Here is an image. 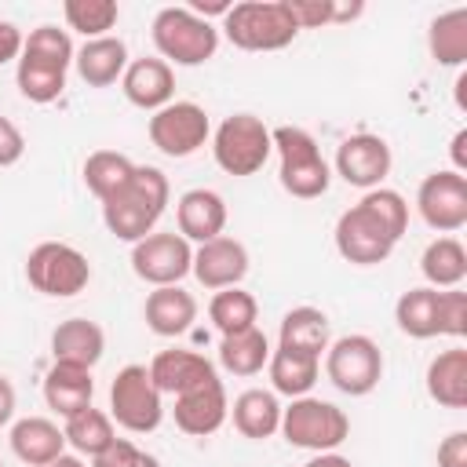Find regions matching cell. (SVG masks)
<instances>
[{"instance_id": "6da1fadb", "label": "cell", "mask_w": 467, "mask_h": 467, "mask_svg": "<svg viewBox=\"0 0 467 467\" xmlns=\"http://www.w3.org/2000/svg\"><path fill=\"white\" fill-rule=\"evenodd\" d=\"M168 197H171L168 175L153 164H135L128 186H120L113 197L102 201V223L117 241L135 244L146 234H153L157 219L168 208Z\"/></svg>"}, {"instance_id": "7a4b0ae2", "label": "cell", "mask_w": 467, "mask_h": 467, "mask_svg": "<svg viewBox=\"0 0 467 467\" xmlns=\"http://www.w3.org/2000/svg\"><path fill=\"white\" fill-rule=\"evenodd\" d=\"M73 40L66 29L58 26H36L18 55V69H15V84L22 91V99L47 106L66 91V73L73 66Z\"/></svg>"}, {"instance_id": "3957f363", "label": "cell", "mask_w": 467, "mask_h": 467, "mask_svg": "<svg viewBox=\"0 0 467 467\" xmlns=\"http://www.w3.org/2000/svg\"><path fill=\"white\" fill-rule=\"evenodd\" d=\"M270 142H274V153L281 161L277 179H281L285 193H292L299 201H314V197H321L328 190L332 168L321 157V146H317V139L310 131L281 124V128L270 131Z\"/></svg>"}, {"instance_id": "277c9868", "label": "cell", "mask_w": 467, "mask_h": 467, "mask_svg": "<svg viewBox=\"0 0 467 467\" xmlns=\"http://www.w3.org/2000/svg\"><path fill=\"white\" fill-rule=\"evenodd\" d=\"M150 36L168 66H204L219 51V29L190 7H161L153 15Z\"/></svg>"}, {"instance_id": "5b68a950", "label": "cell", "mask_w": 467, "mask_h": 467, "mask_svg": "<svg viewBox=\"0 0 467 467\" xmlns=\"http://www.w3.org/2000/svg\"><path fill=\"white\" fill-rule=\"evenodd\" d=\"M223 33L241 51H281L299 36L285 0H241L226 11Z\"/></svg>"}, {"instance_id": "8992f818", "label": "cell", "mask_w": 467, "mask_h": 467, "mask_svg": "<svg viewBox=\"0 0 467 467\" xmlns=\"http://www.w3.org/2000/svg\"><path fill=\"white\" fill-rule=\"evenodd\" d=\"M281 434L288 445L306 452H336L350 438V416L325 398H292L281 409Z\"/></svg>"}, {"instance_id": "52a82bcc", "label": "cell", "mask_w": 467, "mask_h": 467, "mask_svg": "<svg viewBox=\"0 0 467 467\" xmlns=\"http://www.w3.org/2000/svg\"><path fill=\"white\" fill-rule=\"evenodd\" d=\"M270 153V128L255 113H234L212 131V157L226 175H255Z\"/></svg>"}, {"instance_id": "ba28073f", "label": "cell", "mask_w": 467, "mask_h": 467, "mask_svg": "<svg viewBox=\"0 0 467 467\" xmlns=\"http://www.w3.org/2000/svg\"><path fill=\"white\" fill-rule=\"evenodd\" d=\"M26 281L51 299H69L88 288L91 281V263L80 248L66 241H40L26 255Z\"/></svg>"}, {"instance_id": "9c48e42d", "label": "cell", "mask_w": 467, "mask_h": 467, "mask_svg": "<svg viewBox=\"0 0 467 467\" xmlns=\"http://www.w3.org/2000/svg\"><path fill=\"white\" fill-rule=\"evenodd\" d=\"M325 376L339 394H350V398L372 394L379 387V379H383L379 343L372 336H361V332L339 336L325 350Z\"/></svg>"}, {"instance_id": "30bf717a", "label": "cell", "mask_w": 467, "mask_h": 467, "mask_svg": "<svg viewBox=\"0 0 467 467\" xmlns=\"http://www.w3.org/2000/svg\"><path fill=\"white\" fill-rule=\"evenodd\" d=\"M109 420L128 434H150L164 420V394L146 365H124L109 383Z\"/></svg>"}, {"instance_id": "8fae6325", "label": "cell", "mask_w": 467, "mask_h": 467, "mask_svg": "<svg viewBox=\"0 0 467 467\" xmlns=\"http://www.w3.org/2000/svg\"><path fill=\"white\" fill-rule=\"evenodd\" d=\"M146 131H150V142L164 157H190V153H197L212 139V120H208L204 106L175 99L164 109L150 113Z\"/></svg>"}, {"instance_id": "7c38bea8", "label": "cell", "mask_w": 467, "mask_h": 467, "mask_svg": "<svg viewBox=\"0 0 467 467\" xmlns=\"http://www.w3.org/2000/svg\"><path fill=\"white\" fill-rule=\"evenodd\" d=\"M190 263H193V248L179 230H153L131 244V270L139 281L153 288L179 285L190 274Z\"/></svg>"}, {"instance_id": "4fadbf2b", "label": "cell", "mask_w": 467, "mask_h": 467, "mask_svg": "<svg viewBox=\"0 0 467 467\" xmlns=\"http://www.w3.org/2000/svg\"><path fill=\"white\" fill-rule=\"evenodd\" d=\"M332 237H336V252L347 259V263H354V266H379V263H387L390 259V252H394V234L358 201V204H350L339 219H336V230H332Z\"/></svg>"}, {"instance_id": "5bb4252c", "label": "cell", "mask_w": 467, "mask_h": 467, "mask_svg": "<svg viewBox=\"0 0 467 467\" xmlns=\"http://www.w3.org/2000/svg\"><path fill=\"white\" fill-rule=\"evenodd\" d=\"M416 208L431 230H438L441 237H452L456 230L467 226V175L452 168L431 171L416 190Z\"/></svg>"}, {"instance_id": "9a60e30c", "label": "cell", "mask_w": 467, "mask_h": 467, "mask_svg": "<svg viewBox=\"0 0 467 467\" xmlns=\"http://www.w3.org/2000/svg\"><path fill=\"white\" fill-rule=\"evenodd\" d=\"M390 146L387 139L379 135H368V131H358V135H347L339 146H336V175L358 190H376L383 186V179L390 175Z\"/></svg>"}, {"instance_id": "2e32d148", "label": "cell", "mask_w": 467, "mask_h": 467, "mask_svg": "<svg viewBox=\"0 0 467 467\" xmlns=\"http://www.w3.org/2000/svg\"><path fill=\"white\" fill-rule=\"evenodd\" d=\"M171 416H175V427H179L182 434H190V438H208V434H215V431L226 423V416H230V398H226L223 379L215 376V379H204V383H197V387L175 394Z\"/></svg>"}, {"instance_id": "e0dca14e", "label": "cell", "mask_w": 467, "mask_h": 467, "mask_svg": "<svg viewBox=\"0 0 467 467\" xmlns=\"http://www.w3.org/2000/svg\"><path fill=\"white\" fill-rule=\"evenodd\" d=\"M190 274L208 288V292H219V288H237L248 274V248L237 241V237H212L204 244L193 248V263H190Z\"/></svg>"}, {"instance_id": "ac0fdd59", "label": "cell", "mask_w": 467, "mask_h": 467, "mask_svg": "<svg viewBox=\"0 0 467 467\" xmlns=\"http://www.w3.org/2000/svg\"><path fill=\"white\" fill-rule=\"evenodd\" d=\"M120 91L131 106L157 113L175 102V69L164 58H135L120 77Z\"/></svg>"}, {"instance_id": "d6986e66", "label": "cell", "mask_w": 467, "mask_h": 467, "mask_svg": "<svg viewBox=\"0 0 467 467\" xmlns=\"http://www.w3.org/2000/svg\"><path fill=\"white\" fill-rule=\"evenodd\" d=\"M146 368H150L153 387L161 394H171V398L182 394V390H190V387H197V383H204V379H215L219 376L215 365L204 354L186 350V347H171V350L153 354V361Z\"/></svg>"}, {"instance_id": "ffe728a7", "label": "cell", "mask_w": 467, "mask_h": 467, "mask_svg": "<svg viewBox=\"0 0 467 467\" xmlns=\"http://www.w3.org/2000/svg\"><path fill=\"white\" fill-rule=\"evenodd\" d=\"M175 223H179V234L186 241L204 244V241H212L226 230V201L215 190H204V186L186 190L175 204Z\"/></svg>"}, {"instance_id": "44dd1931", "label": "cell", "mask_w": 467, "mask_h": 467, "mask_svg": "<svg viewBox=\"0 0 467 467\" xmlns=\"http://www.w3.org/2000/svg\"><path fill=\"white\" fill-rule=\"evenodd\" d=\"M102 350H106V332L88 317H66L51 332V358L62 365L95 368L102 361Z\"/></svg>"}, {"instance_id": "7402d4cb", "label": "cell", "mask_w": 467, "mask_h": 467, "mask_svg": "<svg viewBox=\"0 0 467 467\" xmlns=\"http://www.w3.org/2000/svg\"><path fill=\"white\" fill-rule=\"evenodd\" d=\"M73 69L88 88H109L128 69V44L120 36L84 40V47H77L73 55Z\"/></svg>"}, {"instance_id": "603a6c76", "label": "cell", "mask_w": 467, "mask_h": 467, "mask_svg": "<svg viewBox=\"0 0 467 467\" xmlns=\"http://www.w3.org/2000/svg\"><path fill=\"white\" fill-rule=\"evenodd\" d=\"M142 317H146L150 332L171 339V336H182L197 321V299H193V292H186L179 285H164L146 296Z\"/></svg>"}, {"instance_id": "cb8c5ba5", "label": "cell", "mask_w": 467, "mask_h": 467, "mask_svg": "<svg viewBox=\"0 0 467 467\" xmlns=\"http://www.w3.org/2000/svg\"><path fill=\"white\" fill-rule=\"evenodd\" d=\"M91 398H95L91 368L51 361V368H47V376H44V401H47L51 412H58L62 420H69L73 412L88 409Z\"/></svg>"}, {"instance_id": "d4e9b609", "label": "cell", "mask_w": 467, "mask_h": 467, "mask_svg": "<svg viewBox=\"0 0 467 467\" xmlns=\"http://www.w3.org/2000/svg\"><path fill=\"white\" fill-rule=\"evenodd\" d=\"M11 452L26 463V467H44L51 463L55 456L66 452V434L55 420L47 416H26L11 427Z\"/></svg>"}, {"instance_id": "484cf974", "label": "cell", "mask_w": 467, "mask_h": 467, "mask_svg": "<svg viewBox=\"0 0 467 467\" xmlns=\"http://www.w3.org/2000/svg\"><path fill=\"white\" fill-rule=\"evenodd\" d=\"M230 416H234L237 434L252 441H266L281 431V401L274 390H263V387L241 390L230 405Z\"/></svg>"}, {"instance_id": "4316f807", "label": "cell", "mask_w": 467, "mask_h": 467, "mask_svg": "<svg viewBox=\"0 0 467 467\" xmlns=\"http://www.w3.org/2000/svg\"><path fill=\"white\" fill-rule=\"evenodd\" d=\"M423 383H427L431 401H438L445 409H463L467 405V350L449 347L438 358H431Z\"/></svg>"}, {"instance_id": "83f0119b", "label": "cell", "mask_w": 467, "mask_h": 467, "mask_svg": "<svg viewBox=\"0 0 467 467\" xmlns=\"http://www.w3.org/2000/svg\"><path fill=\"white\" fill-rule=\"evenodd\" d=\"M266 372H270L274 394H285V398H303V394H310V387L317 383V372H321V358H314V354H303V350H288V347H277V350H270Z\"/></svg>"}, {"instance_id": "f1b7e54d", "label": "cell", "mask_w": 467, "mask_h": 467, "mask_svg": "<svg viewBox=\"0 0 467 467\" xmlns=\"http://www.w3.org/2000/svg\"><path fill=\"white\" fill-rule=\"evenodd\" d=\"M277 347H288V350H303V354L321 358L328 350V317H325V310H317V306H292L281 317Z\"/></svg>"}, {"instance_id": "f546056e", "label": "cell", "mask_w": 467, "mask_h": 467, "mask_svg": "<svg viewBox=\"0 0 467 467\" xmlns=\"http://www.w3.org/2000/svg\"><path fill=\"white\" fill-rule=\"evenodd\" d=\"M420 274L431 288H460L467 277V252L456 237H434L420 255Z\"/></svg>"}, {"instance_id": "4dcf8cb0", "label": "cell", "mask_w": 467, "mask_h": 467, "mask_svg": "<svg viewBox=\"0 0 467 467\" xmlns=\"http://www.w3.org/2000/svg\"><path fill=\"white\" fill-rule=\"evenodd\" d=\"M266 361H270V339L259 325L248 332H237V336H223V343H219V365L230 376H259L266 368Z\"/></svg>"}, {"instance_id": "1f68e13d", "label": "cell", "mask_w": 467, "mask_h": 467, "mask_svg": "<svg viewBox=\"0 0 467 467\" xmlns=\"http://www.w3.org/2000/svg\"><path fill=\"white\" fill-rule=\"evenodd\" d=\"M62 434H66V445H73L77 456H88V460H95L99 452H106V449L117 441V431H113L109 412H102V409H95V405L73 412V416L66 420Z\"/></svg>"}, {"instance_id": "d6a6232c", "label": "cell", "mask_w": 467, "mask_h": 467, "mask_svg": "<svg viewBox=\"0 0 467 467\" xmlns=\"http://www.w3.org/2000/svg\"><path fill=\"white\" fill-rule=\"evenodd\" d=\"M394 321L409 339H434L438 336V288L420 285L401 292L394 303Z\"/></svg>"}, {"instance_id": "836d02e7", "label": "cell", "mask_w": 467, "mask_h": 467, "mask_svg": "<svg viewBox=\"0 0 467 467\" xmlns=\"http://www.w3.org/2000/svg\"><path fill=\"white\" fill-rule=\"evenodd\" d=\"M427 47L438 66H463L467 62V7H452L438 15L427 29Z\"/></svg>"}, {"instance_id": "e575fe53", "label": "cell", "mask_w": 467, "mask_h": 467, "mask_svg": "<svg viewBox=\"0 0 467 467\" xmlns=\"http://www.w3.org/2000/svg\"><path fill=\"white\" fill-rule=\"evenodd\" d=\"M208 321L219 328V336H237V332H248L255 328L259 321V303L252 292H244L241 285L237 288H219L208 303Z\"/></svg>"}, {"instance_id": "d590c367", "label": "cell", "mask_w": 467, "mask_h": 467, "mask_svg": "<svg viewBox=\"0 0 467 467\" xmlns=\"http://www.w3.org/2000/svg\"><path fill=\"white\" fill-rule=\"evenodd\" d=\"M131 175H135V161H128V157L117 153V150H95V153H88V161H84V186H88L99 201H106V197H113L120 186H128Z\"/></svg>"}, {"instance_id": "8d00e7d4", "label": "cell", "mask_w": 467, "mask_h": 467, "mask_svg": "<svg viewBox=\"0 0 467 467\" xmlns=\"http://www.w3.org/2000/svg\"><path fill=\"white\" fill-rule=\"evenodd\" d=\"M62 15H66V26L77 29L84 40H99V36H109V29L120 18V7L113 0H66Z\"/></svg>"}, {"instance_id": "74e56055", "label": "cell", "mask_w": 467, "mask_h": 467, "mask_svg": "<svg viewBox=\"0 0 467 467\" xmlns=\"http://www.w3.org/2000/svg\"><path fill=\"white\" fill-rule=\"evenodd\" d=\"M285 7L299 29H321V26L350 22L365 11V4H336V0H285Z\"/></svg>"}, {"instance_id": "f35d334b", "label": "cell", "mask_w": 467, "mask_h": 467, "mask_svg": "<svg viewBox=\"0 0 467 467\" xmlns=\"http://www.w3.org/2000/svg\"><path fill=\"white\" fill-rule=\"evenodd\" d=\"M361 204L394 234V241H401V234L409 230V201L398 193V190H387V186H376V190H365Z\"/></svg>"}, {"instance_id": "ab89813d", "label": "cell", "mask_w": 467, "mask_h": 467, "mask_svg": "<svg viewBox=\"0 0 467 467\" xmlns=\"http://www.w3.org/2000/svg\"><path fill=\"white\" fill-rule=\"evenodd\" d=\"M438 336H452V339L467 336V292L460 288L438 292Z\"/></svg>"}, {"instance_id": "60d3db41", "label": "cell", "mask_w": 467, "mask_h": 467, "mask_svg": "<svg viewBox=\"0 0 467 467\" xmlns=\"http://www.w3.org/2000/svg\"><path fill=\"white\" fill-rule=\"evenodd\" d=\"M91 467H161V460L153 452H142L135 441L128 438H117L106 452H99L91 460Z\"/></svg>"}, {"instance_id": "b9f144b4", "label": "cell", "mask_w": 467, "mask_h": 467, "mask_svg": "<svg viewBox=\"0 0 467 467\" xmlns=\"http://www.w3.org/2000/svg\"><path fill=\"white\" fill-rule=\"evenodd\" d=\"M22 153H26V135L18 131V124H15V120L0 117V168L18 164V161H22Z\"/></svg>"}, {"instance_id": "7bdbcfd3", "label": "cell", "mask_w": 467, "mask_h": 467, "mask_svg": "<svg viewBox=\"0 0 467 467\" xmlns=\"http://www.w3.org/2000/svg\"><path fill=\"white\" fill-rule=\"evenodd\" d=\"M438 467H467V431H452L438 445Z\"/></svg>"}, {"instance_id": "ee69618b", "label": "cell", "mask_w": 467, "mask_h": 467, "mask_svg": "<svg viewBox=\"0 0 467 467\" xmlns=\"http://www.w3.org/2000/svg\"><path fill=\"white\" fill-rule=\"evenodd\" d=\"M22 44H26L22 29H18L15 22H4V18H0V66H7V62H18V55H22Z\"/></svg>"}, {"instance_id": "f6af8a7d", "label": "cell", "mask_w": 467, "mask_h": 467, "mask_svg": "<svg viewBox=\"0 0 467 467\" xmlns=\"http://www.w3.org/2000/svg\"><path fill=\"white\" fill-rule=\"evenodd\" d=\"M15 405H18L15 387H11V379H7V376H0V427H7V423L15 420Z\"/></svg>"}, {"instance_id": "bcb514c9", "label": "cell", "mask_w": 467, "mask_h": 467, "mask_svg": "<svg viewBox=\"0 0 467 467\" xmlns=\"http://www.w3.org/2000/svg\"><path fill=\"white\" fill-rule=\"evenodd\" d=\"M449 153H452V171H467V128H460L449 142Z\"/></svg>"}, {"instance_id": "7dc6e473", "label": "cell", "mask_w": 467, "mask_h": 467, "mask_svg": "<svg viewBox=\"0 0 467 467\" xmlns=\"http://www.w3.org/2000/svg\"><path fill=\"white\" fill-rule=\"evenodd\" d=\"M303 467H354V463L347 456H339V452H314V460L303 463Z\"/></svg>"}, {"instance_id": "c3c4849f", "label": "cell", "mask_w": 467, "mask_h": 467, "mask_svg": "<svg viewBox=\"0 0 467 467\" xmlns=\"http://www.w3.org/2000/svg\"><path fill=\"white\" fill-rule=\"evenodd\" d=\"M44 467H84V460L80 456H73V452H62V456H55L51 463H44Z\"/></svg>"}, {"instance_id": "681fc988", "label": "cell", "mask_w": 467, "mask_h": 467, "mask_svg": "<svg viewBox=\"0 0 467 467\" xmlns=\"http://www.w3.org/2000/svg\"><path fill=\"white\" fill-rule=\"evenodd\" d=\"M0 467H4V463H0Z\"/></svg>"}]
</instances>
